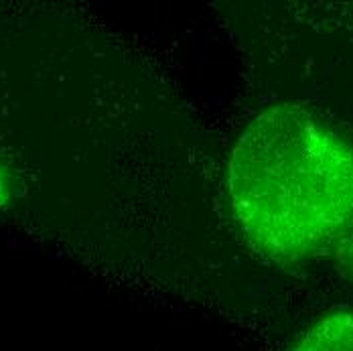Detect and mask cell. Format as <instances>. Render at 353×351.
Instances as JSON below:
<instances>
[{
	"mask_svg": "<svg viewBox=\"0 0 353 351\" xmlns=\"http://www.w3.org/2000/svg\"><path fill=\"white\" fill-rule=\"evenodd\" d=\"M225 195L260 256L353 272V142L309 108L274 104L248 122L230 152Z\"/></svg>",
	"mask_w": 353,
	"mask_h": 351,
	"instance_id": "1",
	"label": "cell"
},
{
	"mask_svg": "<svg viewBox=\"0 0 353 351\" xmlns=\"http://www.w3.org/2000/svg\"><path fill=\"white\" fill-rule=\"evenodd\" d=\"M290 351H353V309L315 321L296 337Z\"/></svg>",
	"mask_w": 353,
	"mask_h": 351,
	"instance_id": "2",
	"label": "cell"
},
{
	"mask_svg": "<svg viewBox=\"0 0 353 351\" xmlns=\"http://www.w3.org/2000/svg\"><path fill=\"white\" fill-rule=\"evenodd\" d=\"M12 203V181L0 167V210H6Z\"/></svg>",
	"mask_w": 353,
	"mask_h": 351,
	"instance_id": "3",
	"label": "cell"
}]
</instances>
